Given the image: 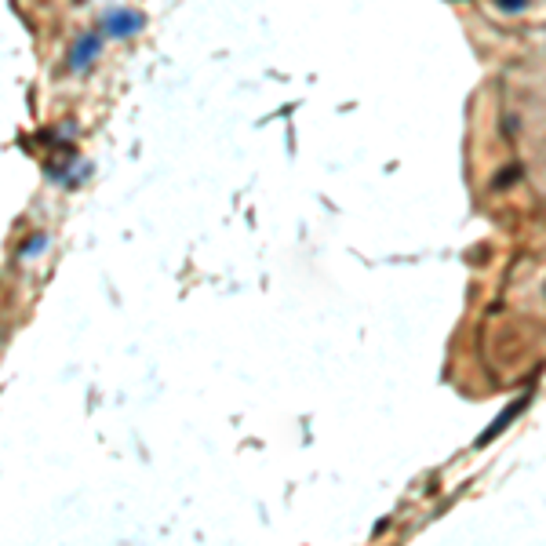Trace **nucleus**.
I'll return each mask as SVG.
<instances>
[{
    "label": "nucleus",
    "mask_w": 546,
    "mask_h": 546,
    "mask_svg": "<svg viewBox=\"0 0 546 546\" xmlns=\"http://www.w3.org/2000/svg\"><path fill=\"white\" fill-rule=\"evenodd\" d=\"M146 30V15L135 12V8H117V12H106L102 15V34L113 37V41H132Z\"/></svg>",
    "instance_id": "obj_1"
},
{
    "label": "nucleus",
    "mask_w": 546,
    "mask_h": 546,
    "mask_svg": "<svg viewBox=\"0 0 546 546\" xmlns=\"http://www.w3.org/2000/svg\"><path fill=\"white\" fill-rule=\"evenodd\" d=\"M531 394H535V386H528L524 394H517V397H513V401H510V405H506V408H502V412H499V415H495V419H492V423L477 434V441H473V444H477V448H488V444H492V441H495V437H499V434H502V430H506V426H510V423H513V419H517V415L531 405Z\"/></svg>",
    "instance_id": "obj_2"
},
{
    "label": "nucleus",
    "mask_w": 546,
    "mask_h": 546,
    "mask_svg": "<svg viewBox=\"0 0 546 546\" xmlns=\"http://www.w3.org/2000/svg\"><path fill=\"white\" fill-rule=\"evenodd\" d=\"M99 52H102V34L92 30V34H84V37L73 41V48H70V55H66V66H70L73 73H84V70L99 59Z\"/></svg>",
    "instance_id": "obj_3"
},
{
    "label": "nucleus",
    "mask_w": 546,
    "mask_h": 546,
    "mask_svg": "<svg viewBox=\"0 0 546 546\" xmlns=\"http://www.w3.org/2000/svg\"><path fill=\"white\" fill-rule=\"evenodd\" d=\"M48 244H52L48 233H34V237H26V240L19 244V258H34V255H41Z\"/></svg>",
    "instance_id": "obj_4"
},
{
    "label": "nucleus",
    "mask_w": 546,
    "mask_h": 546,
    "mask_svg": "<svg viewBox=\"0 0 546 546\" xmlns=\"http://www.w3.org/2000/svg\"><path fill=\"white\" fill-rule=\"evenodd\" d=\"M521 175H524V168H521V164H510L506 171H499V175H495V182H492V190H506V186H510L513 179H521Z\"/></svg>",
    "instance_id": "obj_5"
},
{
    "label": "nucleus",
    "mask_w": 546,
    "mask_h": 546,
    "mask_svg": "<svg viewBox=\"0 0 546 546\" xmlns=\"http://www.w3.org/2000/svg\"><path fill=\"white\" fill-rule=\"evenodd\" d=\"M495 8L506 12V15H513V12H524V8H528V0H495Z\"/></svg>",
    "instance_id": "obj_6"
}]
</instances>
